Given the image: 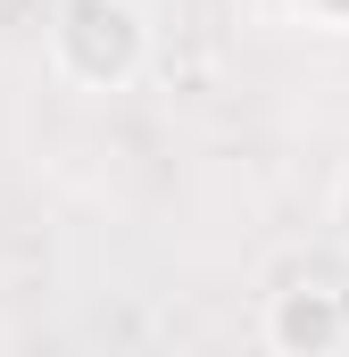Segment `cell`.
<instances>
[{
	"instance_id": "1",
	"label": "cell",
	"mask_w": 349,
	"mask_h": 357,
	"mask_svg": "<svg viewBox=\"0 0 349 357\" xmlns=\"http://www.w3.org/2000/svg\"><path fill=\"white\" fill-rule=\"evenodd\" d=\"M42 59L67 91H133L150 67V8L142 0H59L42 25Z\"/></svg>"
},
{
	"instance_id": "3",
	"label": "cell",
	"mask_w": 349,
	"mask_h": 357,
	"mask_svg": "<svg viewBox=\"0 0 349 357\" xmlns=\"http://www.w3.org/2000/svg\"><path fill=\"white\" fill-rule=\"evenodd\" d=\"M325 225H333V233L349 241V167L333 175V191H325Z\"/></svg>"
},
{
	"instance_id": "2",
	"label": "cell",
	"mask_w": 349,
	"mask_h": 357,
	"mask_svg": "<svg viewBox=\"0 0 349 357\" xmlns=\"http://www.w3.org/2000/svg\"><path fill=\"white\" fill-rule=\"evenodd\" d=\"M258 341H266V357H341L349 349V291L325 282V274L274 282L258 307Z\"/></svg>"
},
{
	"instance_id": "4",
	"label": "cell",
	"mask_w": 349,
	"mask_h": 357,
	"mask_svg": "<svg viewBox=\"0 0 349 357\" xmlns=\"http://www.w3.org/2000/svg\"><path fill=\"white\" fill-rule=\"evenodd\" d=\"M308 8V25H325V33H349V0H299Z\"/></svg>"
}]
</instances>
